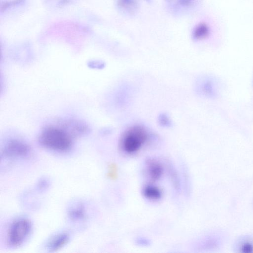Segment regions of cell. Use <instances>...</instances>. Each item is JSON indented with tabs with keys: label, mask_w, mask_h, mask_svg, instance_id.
Returning <instances> with one entry per match:
<instances>
[{
	"label": "cell",
	"mask_w": 253,
	"mask_h": 253,
	"mask_svg": "<svg viewBox=\"0 0 253 253\" xmlns=\"http://www.w3.org/2000/svg\"><path fill=\"white\" fill-rule=\"evenodd\" d=\"M149 137V133L143 126H132L122 135L120 148L126 153L134 154L141 149L148 141Z\"/></svg>",
	"instance_id": "obj_2"
},
{
	"label": "cell",
	"mask_w": 253,
	"mask_h": 253,
	"mask_svg": "<svg viewBox=\"0 0 253 253\" xmlns=\"http://www.w3.org/2000/svg\"><path fill=\"white\" fill-rule=\"evenodd\" d=\"M168 171L171 181L173 183V187L175 191L178 193L180 189V182L175 167L170 163L168 165Z\"/></svg>",
	"instance_id": "obj_14"
},
{
	"label": "cell",
	"mask_w": 253,
	"mask_h": 253,
	"mask_svg": "<svg viewBox=\"0 0 253 253\" xmlns=\"http://www.w3.org/2000/svg\"><path fill=\"white\" fill-rule=\"evenodd\" d=\"M68 213L71 219L75 222L84 220L86 216L85 206L81 202H76L72 205L69 209Z\"/></svg>",
	"instance_id": "obj_9"
},
{
	"label": "cell",
	"mask_w": 253,
	"mask_h": 253,
	"mask_svg": "<svg viewBox=\"0 0 253 253\" xmlns=\"http://www.w3.org/2000/svg\"><path fill=\"white\" fill-rule=\"evenodd\" d=\"M142 193L145 198L151 201H158L162 196L161 190L157 186L151 184L144 186Z\"/></svg>",
	"instance_id": "obj_11"
},
{
	"label": "cell",
	"mask_w": 253,
	"mask_h": 253,
	"mask_svg": "<svg viewBox=\"0 0 253 253\" xmlns=\"http://www.w3.org/2000/svg\"><path fill=\"white\" fill-rule=\"evenodd\" d=\"M147 2L151 3L152 1V0H146Z\"/></svg>",
	"instance_id": "obj_21"
},
{
	"label": "cell",
	"mask_w": 253,
	"mask_h": 253,
	"mask_svg": "<svg viewBox=\"0 0 253 253\" xmlns=\"http://www.w3.org/2000/svg\"><path fill=\"white\" fill-rule=\"evenodd\" d=\"M74 136L65 127L49 126L44 129L39 137V143L43 148L57 152L69 151L74 144Z\"/></svg>",
	"instance_id": "obj_1"
},
{
	"label": "cell",
	"mask_w": 253,
	"mask_h": 253,
	"mask_svg": "<svg viewBox=\"0 0 253 253\" xmlns=\"http://www.w3.org/2000/svg\"><path fill=\"white\" fill-rule=\"evenodd\" d=\"M50 185V180L46 177H43L39 179L37 184L36 188L38 192L42 193L46 191Z\"/></svg>",
	"instance_id": "obj_16"
},
{
	"label": "cell",
	"mask_w": 253,
	"mask_h": 253,
	"mask_svg": "<svg viewBox=\"0 0 253 253\" xmlns=\"http://www.w3.org/2000/svg\"><path fill=\"white\" fill-rule=\"evenodd\" d=\"M26 0H1L0 12L1 15L15 11L24 7Z\"/></svg>",
	"instance_id": "obj_10"
},
{
	"label": "cell",
	"mask_w": 253,
	"mask_h": 253,
	"mask_svg": "<svg viewBox=\"0 0 253 253\" xmlns=\"http://www.w3.org/2000/svg\"><path fill=\"white\" fill-rule=\"evenodd\" d=\"M70 235L67 233H60L53 236L48 242L47 248L50 252L57 251L70 241Z\"/></svg>",
	"instance_id": "obj_7"
},
{
	"label": "cell",
	"mask_w": 253,
	"mask_h": 253,
	"mask_svg": "<svg viewBox=\"0 0 253 253\" xmlns=\"http://www.w3.org/2000/svg\"><path fill=\"white\" fill-rule=\"evenodd\" d=\"M146 170L149 177L152 180H159L163 175V167L154 159H148L146 163Z\"/></svg>",
	"instance_id": "obj_8"
},
{
	"label": "cell",
	"mask_w": 253,
	"mask_h": 253,
	"mask_svg": "<svg viewBox=\"0 0 253 253\" xmlns=\"http://www.w3.org/2000/svg\"><path fill=\"white\" fill-rule=\"evenodd\" d=\"M32 230L30 222L25 219L15 221L11 226L8 234L9 245L13 248L22 245L29 236Z\"/></svg>",
	"instance_id": "obj_3"
},
{
	"label": "cell",
	"mask_w": 253,
	"mask_h": 253,
	"mask_svg": "<svg viewBox=\"0 0 253 253\" xmlns=\"http://www.w3.org/2000/svg\"><path fill=\"white\" fill-rule=\"evenodd\" d=\"M168 11L175 16H182L193 12L200 0H165Z\"/></svg>",
	"instance_id": "obj_5"
},
{
	"label": "cell",
	"mask_w": 253,
	"mask_h": 253,
	"mask_svg": "<svg viewBox=\"0 0 253 253\" xmlns=\"http://www.w3.org/2000/svg\"><path fill=\"white\" fill-rule=\"evenodd\" d=\"M109 175L112 178H114L116 177V169L115 166L112 165L110 167Z\"/></svg>",
	"instance_id": "obj_20"
},
{
	"label": "cell",
	"mask_w": 253,
	"mask_h": 253,
	"mask_svg": "<svg viewBox=\"0 0 253 253\" xmlns=\"http://www.w3.org/2000/svg\"><path fill=\"white\" fill-rule=\"evenodd\" d=\"M75 0H45L47 6L52 9H59L73 4Z\"/></svg>",
	"instance_id": "obj_15"
},
{
	"label": "cell",
	"mask_w": 253,
	"mask_h": 253,
	"mask_svg": "<svg viewBox=\"0 0 253 253\" xmlns=\"http://www.w3.org/2000/svg\"><path fill=\"white\" fill-rule=\"evenodd\" d=\"M219 237L215 236H209L202 239L197 244L199 249L208 250L214 248L220 243Z\"/></svg>",
	"instance_id": "obj_13"
},
{
	"label": "cell",
	"mask_w": 253,
	"mask_h": 253,
	"mask_svg": "<svg viewBox=\"0 0 253 253\" xmlns=\"http://www.w3.org/2000/svg\"><path fill=\"white\" fill-rule=\"evenodd\" d=\"M240 250L241 252L244 253L253 252V245L251 242L246 241L241 244Z\"/></svg>",
	"instance_id": "obj_17"
},
{
	"label": "cell",
	"mask_w": 253,
	"mask_h": 253,
	"mask_svg": "<svg viewBox=\"0 0 253 253\" xmlns=\"http://www.w3.org/2000/svg\"><path fill=\"white\" fill-rule=\"evenodd\" d=\"M159 122L160 124L163 126L168 127L171 125V120L169 117L165 114L160 115L159 117Z\"/></svg>",
	"instance_id": "obj_18"
},
{
	"label": "cell",
	"mask_w": 253,
	"mask_h": 253,
	"mask_svg": "<svg viewBox=\"0 0 253 253\" xmlns=\"http://www.w3.org/2000/svg\"><path fill=\"white\" fill-rule=\"evenodd\" d=\"M137 243L140 246H148L150 244V241H149L146 238H139L137 240Z\"/></svg>",
	"instance_id": "obj_19"
},
{
	"label": "cell",
	"mask_w": 253,
	"mask_h": 253,
	"mask_svg": "<svg viewBox=\"0 0 253 253\" xmlns=\"http://www.w3.org/2000/svg\"><path fill=\"white\" fill-rule=\"evenodd\" d=\"M30 147L25 142L19 140L9 141L4 146L2 156L8 159L25 158L30 154Z\"/></svg>",
	"instance_id": "obj_4"
},
{
	"label": "cell",
	"mask_w": 253,
	"mask_h": 253,
	"mask_svg": "<svg viewBox=\"0 0 253 253\" xmlns=\"http://www.w3.org/2000/svg\"><path fill=\"white\" fill-rule=\"evenodd\" d=\"M210 34V28L205 23L198 25L192 33L193 38L195 40H202L206 38Z\"/></svg>",
	"instance_id": "obj_12"
},
{
	"label": "cell",
	"mask_w": 253,
	"mask_h": 253,
	"mask_svg": "<svg viewBox=\"0 0 253 253\" xmlns=\"http://www.w3.org/2000/svg\"><path fill=\"white\" fill-rule=\"evenodd\" d=\"M116 4L119 12L128 17L136 15L140 8L137 0H116Z\"/></svg>",
	"instance_id": "obj_6"
}]
</instances>
